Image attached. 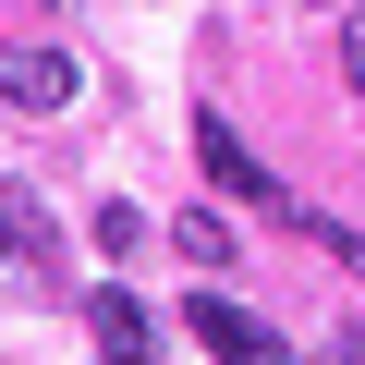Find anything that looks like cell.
I'll return each mask as SVG.
<instances>
[{
	"label": "cell",
	"instance_id": "1",
	"mask_svg": "<svg viewBox=\"0 0 365 365\" xmlns=\"http://www.w3.org/2000/svg\"><path fill=\"white\" fill-rule=\"evenodd\" d=\"M73 49H0V98L13 110H73Z\"/></svg>",
	"mask_w": 365,
	"mask_h": 365
},
{
	"label": "cell",
	"instance_id": "2",
	"mask_svg": "<svg viewBox=\"0 0 365 365\" xmlns=\"http://www.w3.org/2000/svg\"><path fill=\"white\" fill-rule=\"evenodd\" d=\"M195 341H207L220 365H280V329H256V317L220 304V292H195Z\"/></svg>",
	"mask_w": 365,
	"mask_h": 365
},
{
	"label": "cell",
	"instance_id": "3",
	"mask_svg": "<svg viewBox=\"0 0 365 365\" xmlns=\"http://www.w3.org/2000/svg\"><path fill=\"white\" fill-rule=\"evenodd\" d=\"M195 158H207V170H220V182H232V195H280V182H268V170H256V146H244V134H232V122H220V110H207V122H195Z\"/></svg>",
	"mask_w": 365,
	"mask_h": 365
},
{
	"label": "cell",
	"instance_id": "4",
	"mask_svg": "<svg viewBox=\"0 0 365 365\" xmlns=\"http://www.w3.org/2000/svg\"><path fill=\"white\" fill-rule=\"evenodd\" d=\"M98 353H110V365H158V329H146L134 292H98Z\"/></svg>",
	"mask_w": 365,
	"mask_h": 365
},
{
	"label": "cell",
	"instance_id": "5",
	"mask_svg": "<svg viewBox=\"0 0 365 365\" xmlns=\"http://www.w3.org/2000/svg\"><path fill=\"white\" fill-rule=\"evenodd\" d=\"M170 244H182V256H195V268H207V280H220V268H232V256H244V244H232V220H207V207H195V220H182V232H170Z\"/></svg>",
	"mask_w": 365,
	"mask_h": 365
},
{
	"label": "cell",
	"instance_id": "6",
	"mask_svg": "<svg viewBox=\"0 0 365 365\" xmlns=\"http://www.w3.org/2000/svg\"><path fill=\"white\" fill-rule=\"evenodd\" d=\"M98 256H146V207H98Z\"/></svg>",
	"mask_w": 365,
	"mask_h": 365
},
{
	"label": "cell",
	"instance_id": "7",
	"mask_svg": "<svg viewBox=\"0 0 365 365\" xmlns=\"http://www.w3.org/2000/svg\"><path fill=\"white\" fill-rule=\"evenodd\" d=\"M341 73H353V98H365V13L341 25Z\"/></svg>",
	"mask_w": 365,
	"mask_h": 365
},
{
	"label": "cell",
	"instance_id": "8",
	"mask_svg": "<svg viewBox=\"0 0 365 365\" xmlns=\"http://www.w3.org/2000/svg\"><path fill=\"white\" fill-rule=\"evenodd\" d=\"M317 244H341V268H353V280H365V232H341V220H329V232H317Z\"/></svg>",
	"mask_w": 365,
	"mask_h": 365
},
{
	"label": "cell",
	"instance_id": "9",
	"mask_svg": "<svg viewBox=\"0 0 365 365\" xmlns=\"http://www.w3.org/2000/svg\"><path fill=\"white\" fill-rule=\"evenodd\" d=\"M329 365H365V329H341V341H329Z\"/></svg>",
	"mask_w": 365,
	"mask_h": 365
},
{
	"label": "cell",
	"instance_id": "10",
	"mask_svg": "<svg viewBox=\"0 0 365 365\" xmlns=\"http://www.w3.org/2000/svg\"><path fill=\"white\" fill-rule=\"evenodd\" d=\"M0 232H13V220H0Z\"/></svg>",
	"mask_w": 365,
	"mask_h": 365
}]
</instances>
